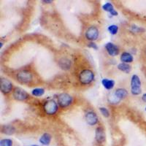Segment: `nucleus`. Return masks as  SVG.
Returning <instances> with one entry per match:
<instances>
[{
  "instance_id": "obj_1",
  "label": "nucleus",
  "mask_w": 146,
  "mask_h": 146,
  "mask_svg": "<svg viewBox=\"0 0 146 146\" xmlns=\"http://www.w3.org/2000/svg\"><path fill=\"white\" fill-rule=\"evenodd\" d=\"M94 78L95 75L94 72L91 70H88V69L82 70L79 75V80H80V83L83 85L90 84L91 82L94 81Z\"/></svg>"
},
{
  "instance_id": "obj_2",
  "label": "nucleus",
  "mask_w": 146,
  "mask_h": 146,
  "mask_svg": "<svg viewBox=\"0 0 146 146\" xmlns=\"http://www.w3.org/2000/svg\"><path fill=\"white\" fill-rule=\"evenodd\" d=\"M43 110L45 113L49 115H53L57 113L58 110V102L54 100H48L44 103Z\"/></svg>"
},
{
  "instance_id": "obj_3",
  "label": "nucleus",
  "mask_w": 146,
  "mask_h": 146,
  "mask_svg": "<svg viewBox=\"0 0 146 146\" xmlns=\"http://www.w3.org/2000/svg\"><path fill=\"white\" fill-rule=\"evenodd\" d=\"M17 80L19 83L23 84H29L33 80V75L30 71L27 70L18 72L16 75Z\"/></svg>"
},
{
  "instance_id": "obj_4",
  "label": "nucleus",
  "mask_w": 146,
  "mask_h": 146,
  "mask_svg": "<svg viewBox=\"0 0 146 146\" xmlns=\"http://www.w3.org/2000/svg\"><path fill=\"white\" fill-rule=\"evenodd\" d=\"M141 80L139 76L133 75L131 78V93L132 95H139L141 94Z\"/></svg>"
},
{
  "instance_id": "obj_5",
  "label": "nucleus",
  "mask_w": 146,
  "mask_h": 146,
  "mask_svg": "<svg viewBox=\"0 0 146 146\" xmlns=\"http://www.w3.org/2000/svg\"><path fill=\"white\" fill-rule=\"evenodd\" d=\"M72 96L66 93H62L59 94L58 96V99H57V102H58V106L62 108L69 107L72 103Z\"/></svg>"
},
{
  "instance_id": "obj_6",
  "label": "nucleus",
  "mask_w": 146,
  "mask_h": 146,
  "mask_svg": "<svg viewBox=\"0 0 146 146\" xmlns=\"http://www.w3.org/2000/svg\"><path fill=\"white\" fill-rule=\"evenodd\" d=\"M13 96L15 100L18 101H25L29 96L25 90L19 87H16L13 91Z\"/></svg>"
},
{
  "instance_id": "obj_7",
  "label": "nucleus",
  "mask_w": 146,
  "mask_h": 146,
  "mask_svg": "<svg viewBox=\"0 0 146 146\" xmlns=\"http://www.w3.org/2000/svg\"><path fill=\"white\" fill-rule=\"evenodd\" d=\"M99 35H100V32L97 27H90L86 31L85 33V36L87 40H90L91 42H94V40H96L99 37Z\"/></svg>"
},
{
  "instance_id": "obj_8",
  "label": "nucleus",
  "mask_w": 146,
  "mask_h": 146,
  "mask_svg": "<svg viewBox=\"0 0 146 146\" xmlns=\"http://www.w3.org/2000/svg\"><path fill=\"white\" fill-rule=\"evenodd\" d=\"M0 86H1V91L2 93L7 94L13 91V83L11 81L6 79V78H2L0 81Z\"/></svg>"
},
{
  "instance_id": "obj_9",
  "label": "nucleus",
  "mask_w": 146,
  "mask_h": 146,
  "mask_svg": "<svg viewBox=\"0 0 146 146\" xmlns=\"http://www.w3.org/2000/svg\"><path fill=\"white\" fill-rule=\"evenodd\" d=\"M86 123L90 126H94L98 123L99 118L96 113L94 111H88L85 115Z\"/></svg>"
},
{
  "instance_id": "obj_10",
  "label": "nucleus",
  "mask_w": 146,
  "mask_h": 146,
  "mask_svg": "<svg viewBox=\"0 0 146 146\" xmlns=\"http://www.w3.org/2000/svg\"><path fill=\"white\" fill-rule=\"evenodd\" d=\"M105 49L110 56H115L119 54V48L113 42H108L105 45Z\"/></svg>"
},
{
  "instance_id": "obj_11",
  "label": "nucleus",
  "mask_w": 146,
  "mask_h": 146,
  "mask_svg": "<svg viewBox=\"0 0 146 146\" xmlns=\"http://www.w3.org/2000/svg\"><path fill=\"white\" fill-rule=\"evenodd\" d=\"M105 132L102 127H97L95 130V139L99 143H102L105 141Z\"/></svg>"
},
{
  "instance_id": "obj_12",
  "label": "nucleus",
  "mask_w": 146,
  "mask_h": 146,
  "mask_svg": "<svg viewBox=\"0 0 146 146\" xmlns=\"http://www.w3.org/2000/svg\"><path fill=\"white\" fill-rule=\"evenodd\" d=\"M102 9L105 10V11L110 13V15H113V16H116V15H118V12L115 10L113 4L110 3V2H107L105 5H103Z\"/></svg>"
},
{
  "instance_id": "obj_13",
  "label": "nucleus",
  "mask_w": 146,
  "mask_h": 146,
  "mask_svg": "<svg viewBox=\"0 0 146 146\" xmlns=\"http://www.w3.org/2000/svg\"><path fill=\"white\" fill-rule=\"evenodd\" d=\"M121 62H123V63H126V64H129V63H131L133 62V60H134V57H133L132 55L129 52H123L121 56Z\"/></svg>"
},
{
  "instance_id": "obj_14",
  "label": "nucleus",
  "mask_w": 146,
  "mask_h": 146,
  "mask_svg": "<svg viewBox=\"0 0 146 146\" xmlns=\"http://www.w3.org/2000/svg\"><path fill=\"white\" fill-rule=\"evenodd\" d=\"M102 84L103 87L107 90H112L115 86V81L113 80H110V79H108V78H104L102 80Z\"/></svg>"
},
{
  "instance_id": "obj_15",
  "label": "nucleus",
  "mask_w": 146,
  "mask_h": 146,
  "mask_svg": "<svg viewBox=\"0 0 146 146\" xmlns=\"http://www.w3.org/2000/svg\"><path fill=\"white\" fill-rule=\"evenodd\" d=\"M51 139H52V137L50 134H48V133H45V134H43V135H42L41 137H40V139H39V141H40V143H41L42 145L48 146L50 145V142H51Z\"/></svg>"
},
{
  "instance_id": "obj_16",
  "label": "nucleus",
  "mask_w": 146,
  "mask_h": 146,
  "mask_svg": "<svg viewBox=\"0 0 146 146\" xmlns=\"http://www.w3.org/2000/svg\"><path fill=\"white\" fill-rule=\"evenodd\" d=\"M114 94L115 95L117 98L119 99L120 100H121L122 99L126 98L128 95V91H126L125 88H120L118 89L115 90V91L114 92Z\"/></svg>"
},
{
  "instance_id": "obj_17",
  "label": "nucleus",
  "mask_w": 146,
  "mask_h": 146,
  "mask_svg": "<svg viewBox=\"0 0 146 146\" xmlns=\"http://www.w3.org/2000/svg\"><path fill=\"white\" fill-rule=\"evenodd\" d=\"M2 131L5 135H12L15 132V129L14 126H11V125H6V126H2Z\"/></svg>"
},
{
  "instance_id": "obj_18",
  "label": "nucleus",
  "mask_w": 146,
  "mask_h": 146,
  "mask_svg": "<svg viewBox=\"0 0 146 146\" xmlns=\"http://www.w3.org/2000/svg\"><path fill=\"white\" fill-rule=\"evenodd\" d=\"M118 69L121 72H123L126 73H129L131 70V66H130L129 64L126 63H121L118 64Z\"/></svg>"
},
{
  "instance_id": "obj_19",
  "label": "nucleus",
  "mask_w": 146,
  "mask_h": 146,
  "mask_svg": "<svg viewBox=\"0 0 146 146\" xmlns=\"http://www.w3.org/2000/svg\"><path fill=\"white\" fill-rule=\"evenodd\" d=\"M59 64L62 69L68 70L71 66V62H70V60L66 59V58H62V59L60 60Z\"/></svg>"
},
{
  "instance_id": "obj_20",
  "label": "nucleus",
  "mask_w": 146,
  "mask_h": 146,
  "mask_svg": "<svg viewBox=\"0 0 146 146\" xmlns=\"http://www.w3.org/2000/svg\"><path fill=\"white\" fill-rule=\"evenodd\" d=\"M45 89L42 88H36L32 91V94L36 97H40L45 94Z\"/></svg>"
},
{
  "instance_id": "obj_21",
  "label": "nucleus",
  "mask_w": 146,
  "mask_h": 146,
  "mask_svg": "<svg viewBox=\"0 0 146 146\" xmlns=\"http://www.w3.org/2000/svg\"><path fill=\"white\" fill-rule=\"evenodd\" d=\"M108 32L111 35H116L118 32V27L117 25H115V24H113V25H110L108 27Z\"/></svg>"
},
{
  "instance_id": "obj_22",
  "label": "nucleus",
  "mask_w": 146,
  "mask_h": 146,
  "mask_svg": "<svg viewBox=\"0 0 146 146\" xmlns=\"http://www.w3.org/2000/svg\"><path fill=\"white\" fill-rule=\"evenodd\" d=\"M0 146H13V141L10 139H2L0 140Z\"/></svg>"
},
{
  "instance_id": "obj_23",
  "label": "nucleus",
  "mask_w": 146,
  "mask_h": 146,
  "mask_svg": "<svg viewBox=\"0 0 146 146\" xmlns=\"http://www.w3.org/2000/svg\"><path fill=\"white\" fill-rule=\"evenodd\" d=\"M131 31L132 32H135V33H140V32H145V29L135 25V26H132V27H131Z\"/></svg>"
},
{
  "instance_id": "obj_24",
  "label": "nucleus",
  "mask_w": 146,
  "mask_h": 146,
  "mask_svg": "<svg viewBox=\"0 0 146 146\" xmlns=\"http://www.w3.org/2000/svg\"><path fill=\"white\" fill-rule=\"evenodd\" d=\"M100 110L101 112L102 115L103 116L105 117V118H108L110 116V112L106 108H104V107H101L100 108Z\"/></svg>"
},
{
  "instance_id": "obj_25",
  "label": "nucleus",
  "mask_w": 146,
  "mask_h": 146,
  "mask_svg": "<svg viewBox=\"0 0 146 146\" xmlns=\"http://www.w3.org/2000/svg\"><path fill=\"white\" fill-rule=\"evenodd\" d=\"M88 47L90 48H93L94 50H98V46L94 42H91L88 44Z\"/></svg>"
},
{
  "instance_id": "obj_26",
  "label": "nucleus",
  "mask_w": 146,
  "mask_h": 146,
  "mask_svg": "<svg viewBox=\"0 0 146 146\" xmlns=\"http://www.w3.org/2000/svg\"><path fill=\"white\" fill-rule=\"evenodd\" d=\"M142 100L143 102H146V93L143 94V96H142Z\"/></svg>"
},
{
  "instance_id": "obj_27",
  "label": "nucleus",
  "mask_w": 146,
  "mask_h": 146,
  "mask_svg": "<svg viewBox=\"0 0 146 146\" xmlns=\"http://www.w3.org/2000/svg\"><path fill=\"white\" fill-rule=\"evenodd\" d=\"M42 2H44V3H45V4H50V3H52V2H53V1H51V0H50V1H46V0H45V1H42Z\"/></svg>"
},
{
  "instance_id": "obj_28",
  "label": "nucleus",
  "mask_w": 146,
  "mask_h": 146,
  "mask_svg": "<svg viewBox=\"0 0 146 146\" xmlns=\"http://www.w3.org/2000/svg\"><path fill=\"white\" fill-rule=\"evenodd\" d=\"M31 146H40V145H32Z\"/></svg>"
},
{
  "instance_id": "obj_29",
  "label": "nucleus",
  "mask_w": 146,
  "mask_h": 146,
  "mask_svg": "<svg viewBox=\"0 0 146 146\" xmlns=\"http://www.w3.org/2000/svg\"><path fill=\"white\" fill-rule=\"evenodd\" d=\"M145 111H146V107H145Z\"/></svg>"
}]
</instances>
